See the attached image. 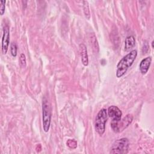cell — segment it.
Segmentation results:
<instances>
[{
	"label": "cell",
	"instance_id": "cell-1",
	"mask_svg": "<svg viewBox=\"0 0 154 154\" xmlns=\"http://www.w3.org/2000/svg\"><path fill=\"white\" fill-rule=\"evenodd\" d=\"M137 56V50H132L127 55L124 56L117 65L116 76L120 78L126 72L129 67L132 66Z\"/></svg>",
	"mask_w": 154,
	"mask_h": 154
},
{
	"label": "cell",
	"instance_id": "cell-2",
	"mask_svg": "<svg viewBox=\"0 0 154 154\" xmlns=\"http://www.w3.org/2000/svg\"><path fill=\"white\" fill-rule=\"evenodd\" d=\"M51 120V108L48 100L44 97L42 105V122L43 128L45 132H48L50 128Z\"/></svg>",
	"mask_w": 154,
	"mask_h": 154
},
{
	"label": "cell",
	"instance_id": "cell-3",
	"mask_svg": "<svg viewBox=\"0 0 154 154\" xmlns=\"http://www.w3.org/2000/svg\"><path fill=\"white\" fill-rule=\"evenodd\" d=\"M107 119V110L105 108L101 109L97 113L94 121V128L96 131L100 135H103L105 132V123Z\"/></svg>",
	"mask_w": 154,
	"mask_h": 154
},
{
	"label": "cell",
	"instance_id": "cell-4",
	"mask_svg": "<svg viewBox=\"0 0 154 154\" xmlns=\"http://www.w3.org/2000/svg\"><path fill=\"white\" fill-rule=\"evenodd\" d=\"M129 147V141L127 138H122L114 141L112 144L110 153L125 154L128 152Z\"/></svg>",
	"mask_w": 154,
	"mask_h": 154
},
{
	"label": "cell",
	"instance_id": "cell-5",
	"mask_svg": "<svg viewBox=\"0 0 154 154\" xmlns=\"http://www.w3.org/2000/svg\"><path fill=\"white\" fill-rule=\"evenodd\" d=\"M132 120V116L131 114H128L117 122H111V128L114 132H120L126 128L131 123Z\"/></svg>",
	"mask_w": 154,
	"mask_h": 154
},
{
	"label": "cell",
	"instance_id": "cell-6",
	"mask_svg": "<svg viewBox=\"0 0 154 154\" xmlns=\"http://www.w3.org/2000/svg\"><path fill=\"white\" fill-rule=\"evenodd\" d=\"M10 41V29L8 25H5L3 28V35L2 38V51L6 54L8 51Z\"/></svg>",
	"mask_w": 154,
	"mask_h": 154
},
{
	"label": "cell",
	"instance_id": "cell-7",
	"mask_svg": "<svg viewBox=\"0 0 154 154\" xmlns=\"http://www.w3.org/2000/svg\"><path fill=\"white\" fill-rule=\"evenodd\" d=\"M107 111L108 115L112 120L111 122H117L121 119L122 112L117 106L112 105L108 108Z\"/></svg>",
	"mask_w": 154,
	"mask_h": 154
},
{
	"label": "cell",
	"instance_id": "cell-8",
	"mask_svg": "<svg viewBox=\"0 0 154 154\" xmlns=\"http://www.w3.org/2000/svg\"><path fill=\"white\" fill-rule=\"evenodd\" d=\"M152 62V57H147L144 59H143L140 64V70L143 75L146 74Z\"/></svg>",
	"mask_w": 154,
	"mask_h": 154
},
{
	"label": "cell",
	"instance_id": "cell-9",
	"mask_svg": "<svg viewBox=\"0 0 154 154\" xmlns=\"http://www.w3.org/2000/svg\"><path fill=\"white\" fill-rule=\"evenodd\" d=\"M79 50L81 57L82 63L83 64L84 66H87L88 64V58L86 46L83 43H81L79 46Z\"/></svg>",
	"mask_w": 154,
	"mask_h": 154
},
{
	"label": "cell",
	"instance_id": "cell-10",
	"mask_svg": "<svg viewBox=\"0 0 154 154\" xmlns=\"http://www.w3.org/2000/svg\"><path fill=\"white\" fill-rule=\"evenodd\" d=\"M135 44V39L133 35L128 36L125 41V50L126 51H130Z\"/></svg>",
	"mask_w": 154,
	"mask_h": 154
},
{
	"label": "cell",
	"instance_id": "cell-11",
	"mask_svg": "<svg viewBox=\"0 0 154 154\" xmlns=\"http://www.w3.org/2000/svg\"><path fill=\"white\" fill-rule=\"evenodd\" d=\"M82 3H83L82 8H83V11H84L85 17L87 19L89 20L90 19V13L88 2L87 1H84Z\"/></svg>",
	"mask_w": 154,
	"mask_h": 154
},
{
	"label": "cell",
	"instance_id": "cell-12",
	"mask_svg": "<svg viewBox=\"0 0 154 154\" xmlns=\"http://www.w3.org/2000/svg\"><path fill=\"white\" fill-rule=\"evenodd\" d=\"M90 39H91V43L93 48V49L96 52H98L99 50V47L97 40L96 39V37L94 33H92V34L91 35Z\"/></svg>",
	"mask_w": 154,
	"mask_h": 154
},
{
	"label": "cell",
	"instance_id": "cell-13",
	"mask_svg": "<svg viewBox=\"0 0 154 154\" xmlns=\"http://www.w3.org/2000/svg\"><path fill=\"white\" fill-rule=\"evenodd\" d=\"M66 144L69 147L72 149H75L77 147V142L74 139H69L67 141Z\"/></svg>",
	"mask_w": 154,
	"mask_h": 154
},
{
	"label": "cell",
	"instance_id": "cell-14",
	"mask_svg": "<svg viewBox=\"0 0 154 154\" xmlns=\"http://www.w3.org/2000/svg\"><path fill=\"white\" fill-rule=\"evenodd\" d=\"M19 63L20 64V66L22 67H25L26 66V57L24 54H21L20 55L19 58Z\"/></svg>",
	"mask_w": 154,
	"mask_h": 154
},
{
	"label": "cell",
	"instance_id": "cell-15",
	"mask_svg": "<svg viewBox=\"0 0 154 154\" xmlns=\"http://www.w3.org/2000/svg\"><path fill=\"white\" fill-rule=\"evenodd\" d=\"M10 51L13 57H16L17 55V46L16 43H12L10 46Z\"/></svg>",
	"mask_w": 154,
	"mask_h": 154
},
{
	"label": "cell",
	"instance_id": "cell-16",
	"mask_svg": "<svg viewBox=\"0 0 154 154\" xmlns=\"http://www.w3.org/2000/svg\"><path fill=\"white\" fill-rule=\"evenodd\" d=\"M1 3V6H0V13L1 15H3L4 12H5V1H0Z\"/></svg>",
	"mask_w": 154,
	"mask_h": 154
},
{
	"label": "cell",
	"instance_id": "cell-17",
	"mask_svg": "<svg viewBox=\"0 0 154 154\" xmlns=\"http://www.w3.org/2000/svg\"><path fill=\"white\" fill-rule=\"evenodd\" d=\"M152 47L153 48V41H152Z\"/></svg>",
	"mask_w": 154,
	"mask_h": 154
}]
</instances>
